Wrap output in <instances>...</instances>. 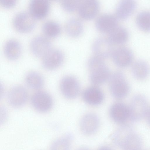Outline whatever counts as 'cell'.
<instances>
[{
	"label": "cell",
	"mask_w": 150,
	"mask_h": 150,
	"mask_svg": "<svg viewBox=\"0 0 150 150\" xmlns=\"http://www.w3.org/2000/svg\"><path fill=\"white\" fill-rule=\"evenodd\" d=\"M87 65L90 81L92 84L100 85L109 80L111 74L104 59L94 55L88 59Z\"/></svg>",
	"instance_id": "cell-1"
},
{
	"label": "cell",
	"mask_w": 150,
	"mask_h": 150,
	"mask_svg": "<svg viewBox=\"0 0 150 150\" xmlns=\"http://www.w3.org/2000/svg\"><path fill=\"white\" fill-rule=\"evenodd\" d=\"M109 81L110 91L114 98L121 99L127 96L130 87L122 72L117 71L111 74Z\"/></svg>",
	"instance_id": "cell-2"
},
{
	"label": "cell",
	"mask_w": 150,
	"mask_h": 150,
	"mask_svg": "<svg viewBox=\"0 0 150 150\" xmlns=\"http://www.w3.org/2000/svg\"><path fill=\"white\" fill-rule=\"evenodd\" d=\"M129 107V118L134 122L139 121L146 116L149 108L146 98L141 94L133 97Z\"/></svg>",
	"instance_id": "cell-3"
},
{
	"label": "cell",
	"mask_w": 150,
	"mask_h": 150,
	"mask_svg": "<svg viewBox=\"0 0 150 150\" xmlns=\"http://www.w3.org/2000/svg\"><path fill=\"white\" fill-rule=\"evenodd\" d=\"M36 20L29 13L21 12L17 14L13 20V25L15 29L19 33H29L34 28Z\"/></svg>",
	"instance_id": "cell-4"
},
{
	"label": "cell",
	"mask_w": 150,
	"mask_h": 150,
	"mask_svg": "<svg viewBox=\"0 0 150 150\" xmlns=\"http://www.w3.org/2000/svg\"><path fill=\"white\" fill-rule=\"evenodd\" d=\"M60 88L62 93L65 97L71 99L78 96L80 91V86L76 77L68 75L61 79L60 83Z\"/></svg>",
	"instance_id": "cell-5"
},
{
	"label": "cell",
	"mask_w": 150,
	"mask_h": 150,
	"mask_svg": "<svg viewBox=\"0 0 150 150\" xmlns=\"http://www.w3.org/2000/svg\"><path fill=\"white\" fill-rule=\"evenodd\" d=\"M33 107L37 111L46 112L50 110L53 105V100L51 96L47 93L39 91L35 93L31 99Z\"/></svg>",
	"instance_id": "cell-6"
},
{
	"label": "cell",
	"mask_w": 150,
	"mask_h": 150,
	"mask_svg": "<svg viewBox=\"0 0 150 150\" xmlns=\"http://www.w3.org/2000/svg\"><path fill=\"white\" fill-rule=\"evenodd\" d=\"M113 44L108 38L100 37L96 39L92 46L94 55L104 60L111 56Z\"/></svg>",
	"instance_id": "cell-7"
},
{
	"label": "cell",
	"mask_w": 150,
	"mask_h": 150,
	"mask_svg": "<svg viewBox=\"0 0 150 150\" xmlns=\"http://www.w3.org/2000/svg\"><path fill=\"white\" fill-rule=\"evenodd\" d=\"M64 60L62 52L56 49H51L43 57V67L48 70L56 69L62 64Z\"/></svg>",
	"instance_id": "cell-8"
},
{
	"label": "cell",
	"mask_w": 150,
	"mask_h": 150,
	"mask_svg": "<svg viewBox=\"0 0 150 150\" xmlns=\"http://www.w3.org/2000/svg\"><path fill=\"white\" fill-rule=\"evenodd\" d=\"M111 57L114 64L120 68L129 66L133 59V54L129 48L123 47L114 49Z\"/></svg>",
	"instance_id": "cell-9"
},
{
	"label": "cell",
	"mask_w": 150,
	"mask_h": 150,
	"mask_svg": "<svg viewBox=\"0 0 150 150\" xmlns=\"http://www.w3.org/2000/svg\"><path fill=\"white\" fill-rule=\"evenodd\" d=\"M50 9L49 0H30L29 4V13L36 20L45 18Z\"/></svg>",
	"instance_id": "cell-10"
},
{
	"label": "cell",
	"mask_w": 150,
	"mask_h": 150,
	"mask_svg": "<svg viewBox=\"0 0 150 150\" xmlns=\"http://www.w3.org/2000/svg\"><path fill=\"white\" fill-rule=\"evenodd\" d=\"M28 98V94L26 89L23 86H18L12 88L9 92L8 100L12 106L18 108L26 103Z\"/></svg>",
	"instance_id": "cell-11"
},
{
	"label": "cell",
	"mask_w": 150,
	"mask_h": 150,
	"mask_svg": "<svg viewBox=\"0 0 150 150\" xmlns=\"http://www.w3.org/2000/svg\"><path fill=\"white\" fill-rule=\"evenodd\" d=\"M30 48L35 56L43 57L51 49V43L46 37L38 36L31 41Z\"/></svg>",
	"instance_id": "cell-12"
},
{
	"label": "cell",
	"mask_w": 150,
	"mask_h": 150,
	"mask_svg": "<svg viewBox=\"0 0 150 150\" xmlns=\"http://www.w3.org/2000/svg\"><path fill=\"white\" fill-rule=\"evenodd\" d=\"M109 113L111 118L115 122L124 123L129 118V106L122 103H115L110 107Z\"/></svg>",
	"instance_id": "cell-13"
},
{
	"label": "cell",
	"mask_w": 150,
	"mask_h": 150,
	"mask_svg": "<svg viewBox=\"0 0 150 150\" xmlns=\"http://www.w3.org/2000/svg\"><path fill=\"white\" fill-rule=\"evenodd\" d=\"M99 8V4L97 0H85L81 4L78 8L79 14L83 19L91 20L96 16Z\"/></svg>",
	"instance_id": "cell-14"
},
{
	"label": "cell",
	"mask_w": 150,
	"mask_h": 150,
	"mask_svg": "<svg viewBox=\"0 0 150 150\" xmlns=\"http://www.w3.org/2000/svg\"><path fill=\"white\" fill-rule=\"evenodd\" d=\"M98 117L93 113H88L82 118L80 126L82 132L86 135H91L94 134L99 126Z\"/></svg>",
	"instance_id": "cell-15"
},
{
	"label": "cell",
	"mask_w": 150,
	"mask_h": 150,
	"mask_svg": "<svg viewBox=\"0 0 150 150\" xmlns=\"http://www.w3.org/2000/svg\"><path fill=\"white\" fill-rule=\"evenodd\" d=\"M117 19L116 16L110 14L102 15L96 21V28L100 32L108 34L118 25Z\"/></svg>",
	"instance_id": "cell-16"
},
{
	"label": "cell",
	"mask_w": 150,
	"mask_h": 150,
	"mask_svg": "<svg viewBox=\"0 0 150 150\" xmlns=\"http://www.w3.org/2000/svg\"><path fill=\"white\" fill-rule=\"evenodd\" d=\"M135 132L133 127L130 125L126 124L122 126L114 135L113 138L115 144L123 149Z\"/></svg>",
	"instance_id": "cell-17"
},
{
	"label": "cell",
	"mask_w": 150,
	"mask_h": 150,
	"mask_svg": "<svg viewBox=\"0 0 150 150\" xmlns=\"http://www.w3.org/2000/svg\"><path fill=\"white\" fill-rule=\"evenodd\" d=\"M136 6L135 0H120L116 10V16L122 20H126L132 14Z\"/></svg>",
	"instance_id": "cell-18"
},
{
	"label": "cell",
	"mask_w": 150,
	"mask_h": 150,
	"mask_svg": "<svg viewBox=\"0 0 150 150\" xmlns=\"http://www.w3.org/2000/svg\"><path fill=\"white\" fill-rule=\"evenodd\" d=\"M82 96L86 103L93 105L100 104L104 98L103 93L96 86H91L86 88L83 91Z\"/></svg>",
	"instance_id": "cell-19"
},
{
	"label": "cell",
	"mask_w": 150,
	"mask_h": 150,
	"mask_svg": "<svg viewBox=\"0 0 150 150\" xmlns=\"http://www.w3.org/2000/svg\"><path fill=\"white\" fill-rule=\"evenodd\" d=\"M128 37L127 30L117 25L108 34L107 38L113 45H121L126 42Z\"/></svg>",
	"instance_id": "cell-20"
},
{
	"label": "cell",
	"mask_w": 150,
	"mask_h": 150,
	"mask_svg": "<svg viewBox=\"0 0 150 150\" xmlns=\"http://www.w3.org/2000/svg\"><path fill=\"white\" fill-rule=\"evenodd\" d=\"M20 43L15 40H10L5 43L4 52L6 57L9 60L14 61L20 56L21 52Z\"/></svg>",
	"instance_id": "cell-21"
},
{
	"label": "cell",
	"mask_w": 150,
	"mask_h": 150,
	"mask_svg": "<svg viewBox=\"0 0 150 150\" xmlns=\"http://www.w3.org/2000/svg\"><path fill=\"white\" fill-rule=\"evenodd\" d=\"M67 34L70 37L76 38L79 36L83 30V25L79 20L72 18L67 22L65 26Z\"/></svg>",
	"instance_id": "cell-22"
},
{
	"label": "cell",
	"mask_w": 150,
	"mask_h": 150,
	"mask_svg": "<svg viewBox=\"0 0 150 150\" xmlns=\"http://www.w3.org/2000/svg\"><path fill=\"white\" fill-rule=\"evenodd\" d=\"M132 71L134 77L136 79L142 80L145 79L148 75L149 69L147 64L145 62L139 60L133 64Z\"/></svg>",
	"instance_id": "cell-23"
},
{
	"label": "cell",
	"mask_w": 150,
	"mask_h": 150,
	"mask_svg": "<svg viewBox=\"0 0 150 150\" xmlns=\"http://www.w3.org/2000/svg\"><path fill=\"white\" fill-rule=\"evenodd\" d=\"M42 31L47 38H54L58 37L60 34L61 28L57 23L53 21L45 22L42 26Z\"/></svg>",
	"instance_id": "cell-24"
},
{
	"label": "cell",
	"mask_w": 150,
	"mask_h": 150,
	"mask_svg": "<svg viewBox=\"0 0 150 150\" xmlns=\"http://www.w3.org/2000/svg\"><path fill=\"white\" fill-rule=\"evenodd\" d=\"M25 81L29 87L34 89H40L44 85L42 77L36 72L31 71L28 73L25 76Z\"/></svg>",
	"instance_id": "cell-25"
},
{
	"label": "cell",
	"mask_w": 150,
	"mask_h": 150,
	"mask_svg": "<svg viewBox=\"0 0 150 150\" xmlns=\"http://www.w3.org/2000/svg\"><path fill=\"white\" fill-rule=\"evenodd\" d=\"M136 23L140 29L150 32V11H143L139 13L137 16Z\"/></svg>",
	"instance_id": "cell-26"
},
{
	"label": "cell",
	"mask_w": 150,
	"mask_h": 150,
	"mask_svg": "<svg viewBox=\"0 0 150 150\" xmlns=\"http://www.w3.org/2000/svg\"><path fill=\"white\" fill-rule=\"evenodd\" d=\"M73 139L71 134L68 133L64 137L56 139L52 143L51 148L52 149H68Z\"/></svg>",
	"instance_id": "cell-27"
},
{
	"label": "cell",
	"mask_w": 150,
	"mask_h": 150,
	"mask_svg": "<svg viewBox=\"0 0 150 150\" xmlns=\"http://www.w3.org/2000/svg\"><path fill=\"white\" fill-rule=\"evenodd\" d=\"M81 0H61V5L66 11L71 12L78 9Z\"/></svg>",
	"instance_id": "cell-28"
},
{
	"label": "cell",
	"mask_w": 150,
	"mask_h": 150,
	"mask_svg": "<svg viewBox=\"0 0 150 150\" xmlns=\"http://www.w3.org/2000/svg\"><path fill=\"white\" fill-rule=\"evenodd\" d=\"M17 0H0L1 5L5 8L9 9L14 7Z\"/></svg>",
	"instance_id": "cell-29"
},
{
	"label": "cell",
	"mask_w": 150,
	"mask_h": 150,
	"mask_svg": "<svg viewBox=\"0 0 150 150\" xmlns=\"http://www.w3.org/2000/svg\"><path fill=\"white\" fill-rule=\"evenodd\" d=\"M146 116L147 122L148 125L150 126V107L148 109Z\"/></svg>",
	"instance_id": "cell-30"
},
{
	"label": "cell",
	"mask_w": 150,
	"mask_h": 150,
	"mask_svg": "<svg viewBox=\"0 0 150 150\" xmlns=\"http://www.w3.org/2000/svg\"><path fill=\"white\" fill-rule=\"evenodd\" d=\"M52 0V1H57L58 0Z\"/></svg>",
	"instance_id": "cell-31"
}]
</instances>
